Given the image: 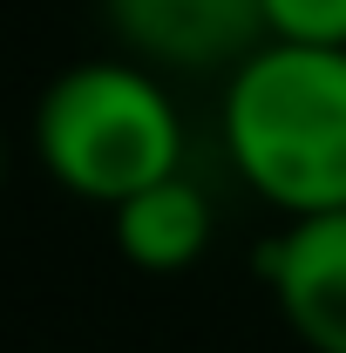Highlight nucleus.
<instances>
[{"instance_id": "f257e3e1", "label": "nucleus", "mask_w": 346, "mask_h": 353, "mask_svg": "<svg viewBox=\"0 0 346 353\" xmlns=\"http://www.w3.org/2000/svg\"><path fill=\"white\" fill-rule=\"evenodd\" d=\"M224 150L285 218L346 211V48L265 41L231 68Z\"/></svg>"}, {"instance_id": "f03ea898", "label": "nucleus", "mask_w": 346, "mask_h": 353, "mask_svg": "<svg viewBox=\"0 0 346 353\" xmlns=\"http://www.w3.org/2000/svg\"><path fill=\"white\" fill-rule=\"evenodd\" d=\"M34 150L82 204H123L183 170V123L143 61H75L34 109Z\"/></svg>"}, {"instance_id": "39448f33", "label": "nucleus", "mask_w": 346, "mask_h": 353, "mask_svg": "<svg viewBox=\"0 0 346 353\" xmlns=\"http://www.w3.org/2000/svg\"><path fill=\"white\" fill-rule=\"evenodd\" d=\"M109 224H116V252L136 272H156V279L190 272L204 259V245H211V204H204V190L183 170L150 183V190H136V197H123L109 211Z\"/></svg>"}, {"instance_id": "20e7f679", "label": "nucleus", "mask_w": 346, "mask_h": 353, "mask_svg": "<svg viewBox=\"0 0 346 353\" xmlns=\"http://www.w3.org/2000/svg\"><path fill=\"white\" fill-rule=\"evenodd\" d=\"M258 279L278 299V319L312 353H346V211L285 218L278 238H265Z\"/></svg>"}, {"instance_id": "7ed1b4c3", "label": "nucleus", "mask_w": 346, "mask_h": 353, "mask_svg": "<svg viewBox=\"0 0 346 353\" xmlns=\"http://www.w3.org/2000/svg\"><path fill=\"white\" fill-rule=\"evenodd\" d=\"M116 41L130 48L143 68H170V75H211L238 68L245 54H258L265 34V0H102Z\"/></svg>"}, {"instance_id": "423d86ee", "label": "nucleus", "mask_w": 346, "mask_h": 353, "mask_svg": "<svg viewBox=\"0 0 346 353\" xmlns=\"http://www.w3.org/2000/svg\"><path fill=\"white\" fill-rule=\"evenodd\" d=\"M265 34L305 48H346V0H265Z\"/></svg>"}]
</instances>
